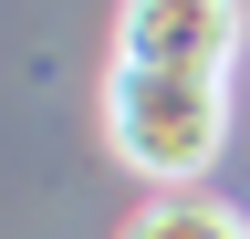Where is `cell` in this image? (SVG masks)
Listing matches in <instances>:
<instances>
[{
	"instance_id": "7a4b0ae2",
	"label": "cell",
	"mask_w": 250,
	"mask_h": 239,
	"mask_svg": "<svg viewBox=\"0 0 250 239\" xmlns=\"http://www.w3.org/2000/svg\"><path fill=\"white\" fill-rule=\"evenodd\" d=\"M240 42H250V0H115V63L219 73L229 83Z\"/></svg>"
},
{
	"instance_id": "6da1fadb",
	"label": "cell",
	"mask_w": 250,
	"mask_h": 239,
	"mask_svg": "<svg viewBox=\"0 0 250 239\" xmlns=\"http://www.w3.org/2000/svg\"><path fill=\"white\" fill-rule=\"evenodd\" d=\"M104 146L125 177L146 187H198L229 146V83L219 73H156V63H115L104 73Z\"/></svg>"
},
{
	"instance_id": "3957f363",
	"label": "cell",
	"mask_w": 250,
	"mask_h": 239,
	"mask_svg": "<svg viewBox=\"0 0 250 239\" xmlns=\"http://www.w3.org/2000/svg\"><path fill=\"white\" fill-rule=\"evenodd\" d=\"M125 239H250V219L229 198H188V187H167V198H146L136 219H125Z\"/></svg>"
}]
</instances>
